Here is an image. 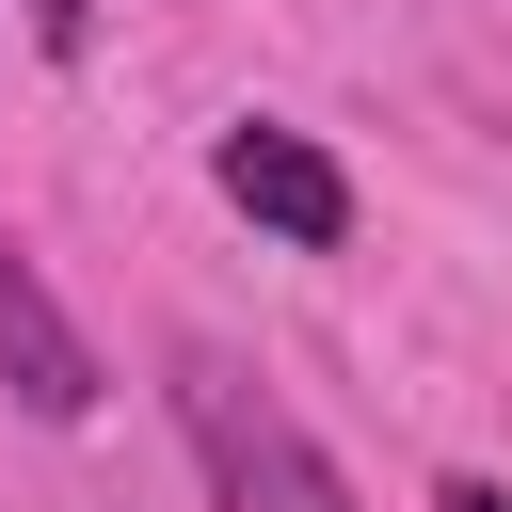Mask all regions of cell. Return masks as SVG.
I'll list each match as a JSON object with an SVG mask.
<instances>
[{
	"mask_svg": "<svg viewBox=\"0 0 512 512\" xmlns=\"http://www.w3.org/2000/svg\"><path fill=\"white\" fill-rule=\"evenodd\" d=\"M176 448H192V480H208L224 512H352V480H336V448L288 416V384H256V368L208 352V336H176Z\"/></svg>",
	"mask_w": 512,
	"mask_h": 512,
	"instance_id": "obj_1",
	"label": "cell"
},
{
	"mask_svg": "<svg viewBox=\"0 0 512 512\" xmlns=\"http://www.w3.org/2000/svg\"><path fill=\"white\" fill-rule=\"evenodd\" d=\"M208 176H224V208H240L256 240H288V256H336V240H352L336 144H304V128H272V112H240V128L208 144Z\"/></svg>",
	"mask_w": 512,
	"mask_h": 512,
	"instance_id": "obj_2",
	"label": "cell"
},
{
	"mask_svg": "<svg viewBox=\"0 0 512 512\" xmlns=\"http://www.w3.org/2000/svg\"><path fill=\"white\" fill-rule=\"evenodd\" d=\"M96 384H112V368H96V336H80V320L48 304V272L0 240V400L64 432V416H96Z\"/></svg>",
	"mask_w": 512,
	"mask_h": 512,
	"instance_id": "obj_3",
	"label": "cell"
},
{
	"mask_svg": "<svg viewBox=\"0 0 512 512\" xmlns=\"http://www.w3.org/2000/svg\"><path fill=\"white\" fill-rule=\"evenodd\" d=\"M32 32H48V48H80V32H96V0H32Z\"/></svg>",
	"mask_w": 512,
	"mask_h": 512,
	"instance_id": "obj_4",
	"label": "cell"
},
{
	"mask_svg": "<svg viewBox=\"0 0 512 512\" xmlns=\"http://www.w3.org/2000/svg\"><path fill=\"white\" fill-rule=\"evenodd\" d=\"M432 512H512V480H448V496H432Z\"/></svg>",
	"mask_w": 512,
	"mask_h": 512,
	"instance_id": "obj_5",
	"label": "cell"
}]
</instances>
